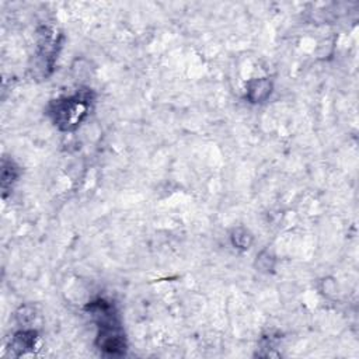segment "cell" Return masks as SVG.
<instances>
[{
  "instance_id": "obj_1",
  "label": "cell",
  "mask_w": 359,
  "mask_h": 359,
  "mask_svg": "<svg viewBox=\"0 0 359 359\" xmlns=\"http://www.w3.org/2000/svg\"><path fill=\"white\" fill-rule=\"evenodd\" d=\"M88 310L98 325V348L112 356L123 355L126 351V341L122 332L118 313L115 311L114 306L109 302L100 299L93 302Z\"/></svg>"
},
{
  "instance_id": "obj_2",
  "label": "cell",
  "mask_w": 359,
  "mask_h": 359,
  "mask_svg": "<svg viewBox=\"0 0 359 359\" xmlns=\"http://www.w3.org/2000/svg\"><path fill=\"white\" fill-rule=\"evenodd\" d=\"M90 93H77L72 97L55 100L49 105V115L53 123L62 130L76 129L90 111Z\"/></svg>"
},
{
  "instance_id": "obj_3",
  "label": "cell",
  "mask_w": 359,
  "mask_h": 359,
  "mask_svg": "<svg viewBox=\"0 0 359 359\" xmlns=\"http://www.w3.org/2000/svg\"><path fill=\"white\" fill-rule=\"evenodd\" d=\"M272 84L266 79H258L248 83L247 97L251 102H262L271 94Z\"/></svg>"
},
{
  "instance_id": "obj_4",
  "label": "cell",
  "mask_w": 359,
  "mask_h": 359,
  "mask_svg": "<svg viewBox=\"0 0 359 359\" xmlns=\"http://www.w3.org/2000/svg\"><path fill=\"white\" fill-rule=\"evenodd\" d=\"M36 334L34 331H20L14 335L11 341V349L17 352V355H22L28 351H31L35 346V337Z\"/></svg>"
}]
</instances>
